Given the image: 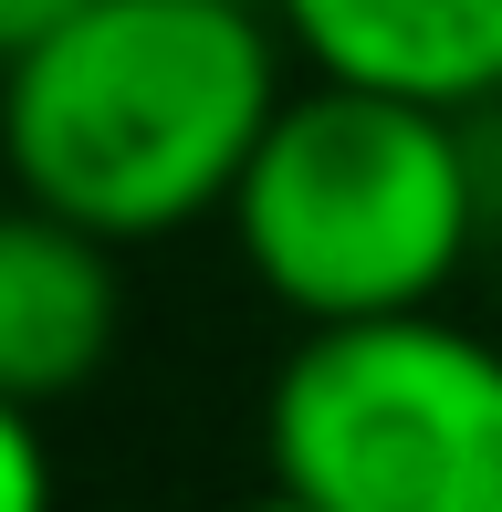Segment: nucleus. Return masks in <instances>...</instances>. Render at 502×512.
<instances>
[{"instance_id":"f257e3e1","label":"nucleus","mask_w":502,"mask_h":512,"mask_svg":"<svg viewBox=\"0 0 502 512\" xmlns=\"http://www.w3.org/2000/svg\"><path fill=\"white\" fill-rule=\"evenodd\" d=\"M293 95V42L262 0H95L0 74V189L105 251L231 220Z\"/></svg>"},{"instance_id":"f03ea898","label":"nucleus","mask_w":502,"mask_h":512,"mask_svg":"<svg viewBox=\"0 0 502 512\" xmlns=\"http://www.w3.org/2000/svg\"><path fill=\"white\" fill-rule=\"evenodd\" d=\"M492 230V126L304 74L231 199V251L293 335L440 314Z\"/></svg>"},{"instance_id":"7ed1b4c3","label":"nucleus","mask_w":502,"mask_h":512,"mask_svg":"<svg viewBox=\"0 0 502 512\" xmlns=\"http://www.w3.org/2000/svg\"><path fill=\"white\" fill-rule=\"evenodd\" d=\"M262 481L314 512H502V335L450 304L293 335L262 387Z\"/></svg>"},{"instance_id":"20e7f679","label":"nucleus","mask_w":502,"mask_h":512,"mask_svg":"<svg viewBox=\"0 0 502 512\" xmlns=\"http://www.w3.org/2000/svg\"><path fill=\"white\" fill-rule=\"evenodd\" d=\"M293 63L367 95L492 115L502 105V0H262Z\"/></svg>"},{"instance_id":"39448f33","label":"nucleus","mask_w":502,"mask_h":512,"mask_svg":"<svg viewBox=\"0 0 502 512\" xmlns=\"http://www.w3.org/2000/svg\"><path fill=\"white\" fill-rule=\"evenodd\" d=\"M116 324H126L116 251L0 189V398L53 408L95 387L116 356Z\"/></svg>"},{"instance_id":"423d86ee","label":"nucleus","mask_w":502,"mask_h":512,"mask_svg":"<svg viewBox=\"0 0 502 512\" xmlns=\"http://www.w3.org/2000/svg\"><path fill=\"white\" fill-rule=\"evenodd\" d=\"M0 512H63V460L32 398H0Z\"/></svg>"},{"instance_id":"0eeeda50","label":"nucleus","mask_w":502,"mask_h":512,"mask_svg":"<svg viewBox=\"0 0 502 512\" xmlns=\"http://www.w3.org/2000/svg\"><path fill=\"white\" fill-rule=\"evenodd\" d=\"M84 11H95V0H0V74H11V63H32L53 32H74Z\"/></svg>"},{"instance_id":"6e6552de","label":"nucleus","mask_w":502,"mask_h":512,"mask_svg":"<svg viewBox=\"0 0 502 512\" xmlns=\"http://www.w3.org/2000/svg\"><path fill=\"white\" fill-rule=\"evenodd\" d=\"M231 512H314V502H304V492H283V481H262V492H241Z\"/></svg>"},{"instance_id":"1a4fd4ad","label":"nucleus","mask_w":502,"mask_h":512,"mask_svg":"<svg viewBox=\"0 0 502 512\" xmlns=\"http://www.w3.org/2000/svg\"><path fill=\"white\" fill-rule=\"evenodd\" d=\"M482 126H492V136H502V105H492V115H482Z\"/></svg>"}]
</instances>
